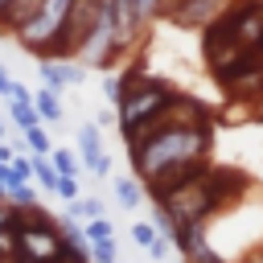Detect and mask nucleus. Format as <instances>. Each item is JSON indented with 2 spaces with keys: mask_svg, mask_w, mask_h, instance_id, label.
Segmentation results:
<instances>
[{
  "mask_svg": "<svg viewBox=\"0 0 263 263\" xmlns=\"http://www.w3.org/2000/svg\"><path fill=\"white\" fill-rule=\"evenodd\" d=\"M177 99H181V95H177L168 82L144 74L140 62L127 66V86H123V95H119V103H115V123H119L123 144H132L140 132H148L152 123H160Z\"/></svg>",
  "mask_w": 263,
  "mask_h": 263,
  "instance_id": "7ed1b4c3",
  "label": "nucleus"
},
{
  "mask_svg": "<svg viewBox=\"0 0 263 263\" xmlns=\"http://www.w3.org/2000/svg\"><path fill=\"white\" fill-rule=\"evenodd\" d=\"M111 193H115V201H119V210H140L144 205V185L136 181V177H115L111 181Z\"/></svg>",
  "mask_w": 263,
  "mask_h": 263,
  "instance_id": "1a4fd4ad",
  "label": "nucleus"
},
{
  "mask_svg": "<svg viewBox=\"0 0 263 263\" xmlns=\"http://www.w3.org/2000/svg\"><path fill=\"white\" fill-rule=\"evenodd\" d=\"M8 103H33V90H29L25 82L12 78V86H8Z\"/></svg>",
  "mask_w": 263,
  "mask_h": 263,
  "instance_id": "393cba45",
  "label": "nucleus"
},
{
  "mask_svg": "<svg viewBox=\"0 0 263 263\" xmlns=\"http://www.w3.org/2000/svg\"><path fill=\"white\" fill-rule=\"evenodd\" d=\"M8 119L16 123V132H25V127H37L41 119H37V111H33V103H8Z\"/></svg>",
  "mask_w": 263,
  "mask_h": 263,
  "instance_id": "dca6fc26",
  "label": "nucleus"
},
{
  "mask_svg": "<svg viewBox=\"0 0 263 263\" xmlns=\"http://www.w3.org/2000/svg\"><path fill=\"white\" fill-rule=\"evenodd\" d=\"M53 197H62V201H74V197H82V177H58V189H53Z\"/></svg>",
  "mask_w": 263,
  "mask_h": 263,
  "instance_id": "6ab92c4d",
  "label": "nucleus"
},
{
  "mask_svg": "<svg viewBox=\"0 0 263 263\" xmlns=\"http://www.w3.org/2000/svg\"><path fill=\"white\" fill-rule=\"evenodd\" d=\"M4 201L25 214V210H37V205H41V189H37L33 181H21V185H12V189L4 193Z\"/></svg>",
  "mask_w": 263,
  "mask_h": 263,
  "instance_id": "9d476101",
  "label": "nucleus"
},
{
  "mask_svg": "<svg viewBox=\"0 0 263 263\" xmlns=\"http://www.w3.org/2000/svg\"><path fill=\"white\" fill-rule=\"evenodd\" d=\"M0 140H8V123H4V115H0Z\"/></svg>",
  "mask_w": 263,
  "mask_h": 263,
  "instance_id": "c756f323",
  "label": "nucleus"
},
{
  "mask_svg": "<svg viewBox=\"0 0 263 263\" xmlns=\"http://www.w3.org/2000/svg\"><path fill=\"white\" fill-rule=\"evenodd\" d=\"M148 259H152V263H168V259H173V238L156 234V238H152V247H148Z\"/></svg>",
  "mask_w": 263,
  "mask_h": 263,
  "instance_id": "412c9836",
  "label": "nucleus"
},
{
  "mask_svg": "<svg viewBox=\"0 0 263 263\" xmlns=\"http://www.w3.org/2000/svg\"><path fill=\"white\" fill-rule=\"evenodd\" d=\"M37 78L49 90H66V86H82L86 82V66H78L74 58H41L37 62Z\"/></svg>",
  "mask_w": 263,
  "mask_h": 263,
  "instance_id": "423d86ee",
  "label": "nucleus"
},
{
  "mask_svg": "<svg viewBox=\"0 0 263 263\" xmlns=\"http://www.w3.org/2000/svg\"><path fill=\"white\" fill-rule=\"evenodd\" d=\"M103 214H107L103 197H74V201H66V218H74V222H90V218H103Z\"/></svg>",
  "mask_w": 263,
  "mask_h": 263,
  "instance_id": "9b49d317",
  "label": "nucleus"
},
{
  "mask_svg": "<svg viewBox=\"0 0 263 263\" xmlns=\"http://www.w3.org/2000/svg\"><path fill=\"white\" fill-rule=\"evenodd\" d=\"M21 140H25V152H29V156H49V152H53V140H49L45 123L25 127V132H21Z\"/></svg>",
  "mask_w": 263,
  "mask_h": 263,
  "instance_id": "4468645a",
  "label": "nucleus"
},
{
  "mask_svg": "<svg viewBox=\"0 0 263 263\" xmlns=\"http://www.w3.org/2000/svg\"><path fill=\"white\" fill-rule=\"evenodd\" d=\"M16 259V230H0V263Z\"/></svg>",
  "mask_w": 263,
  "mask_h": 263,
  "instance_id": "4be33fe9",
  "label": "nucleus"
},
{
  "mask_svg": "<svg viewBox=\"0 0 263 263\" xmlns=\"http://www.w3.org/2000/svg\"><path fill=\"white\" fill-rule=\"evenodd\" d=\"M29 168H33V185H37L41 193L53 197V189H58V173H53L49 156H29Z\"/></svg>",
  "mask_w": 263,
  "mask_h": 263,
  "instance_id": "ddd939ff",
  "label": "nucleus"
},
{
  "mask_svg": "<svg viewBox=\"0 0 263 263\" xmlns=\"http://www.w3.org/2000/svg\"><path fill=\"white\" fill-rule=\"evenodd\" d=\"M8 4H12V0H0V16H4V12H8Z\"/></svg>",
  "mask_w": 263,
  "mask_h": 263,
  "instance_id": "7c9ffc66",
  "label": "nucleus"
},
{
  "mask_svg": "<svg viewBox=\"0 0 263 263\" xmlns=\"http://www.w3.org/2000/svg\"><path fill=\"white\" fill-rule=\"evenodd\" d=\"M49 164H53V173H58V177H82V160H78V152H74V148H58V144H53Z\"/></svg>",
  "mask_w": 263,
  "mask_h": 263,
  "instance_id": "f8f14e48",
  "label": "nucleus"
},
{
  "mask_svg": "<svg viewBox=\"0 0 263 263\" xmlns=\"http://www.w3.org/2000/svg\"><path fill=\"white\" fill-rule=\"evenodd\" d=\"M12 160V148H8V140H0V164H8Z\"/></svg>",
  "mask_w": 263,
  "mask_h": 263,
  "instance_id": "c85d7f7f",
  "label": "nucleus"
},
{
  "mask_svg": "<svg viewBox=\"0 0 263 263\" xmlns=\"http://www.w3.org/2000/svg\"><path fill=\"white\" fill-rule=\"evenodd\" d=\"M152 238H156V226H152V222H132V242H136L140 251H148Z\"/></svg>",
  "mask_w": 263,
  "mask_h": 263,
  "instance_id": "aec40b11",
  "label": "nucleus"
},
{
  "mask_svg": "<svg viewBox=\"0 0 263 263\" xmlns=\"http://www.w3.org/2000/svg\"><path fill=\"white\" fill-rule=\"evenodd\" d=\"M70 8H74V0H41L37 16L16 29L21 49H29L37 62L41 58H58V45H62V33H66V21H70Z\"/></svg>",
  "mask_w": 263,
  "mask_h": 263,
  "instance_id": "20e7f679",
  "label": "nucleus"
},
{
  "mask_svg": "<svg viewBox=\"0 0 263 263\" xmlns=\"http://www.w3.org/2000/svg\"><path fill=\"white\" fill-rule=\"evenodd\" d=\"M111 164H115V160H111V156L103 152V156H99V160H95V164H90L86 173H90V177H99V181H107V177H111Z\"/></svg>",
  "mask_w": 263,
  "mask_h": 263,
  "instance_id": "a878e982",
  "label": "nucleus"
},
{
  "mask_svg": "<svg viewBox=\"0 0 263 263\" xmlns=\"http://www.w3.org/2000/svg\"><path fill=\"white\" fill-rule=\"evenodd\" d=\"M90 263H119V238L90 242Z\"/></svg>",
  "mask_w": 263,
  "mask_h": 263,
  "instance_id": "a211bd4d",
  "label": "nucleus"
},
{
  "mask_svg": "<svg viewBox=\"0 0 263 263\" xmlns=\"http://www.w3.org/2000/svg\"><path fill=\"white\" fill-rule=\"evenodd\" d=\"M160 12L181 29H205L210 21H218L226 12V0H168V4H160Z\"/></svg>",
  "mask_w": 263,
  "mask_h": 263,
  "instance_id": "39448f33",
  "label": "nucleus"
},
{
  "mask_svg": "<svg viewBox=\"0 0 263 263\" xmlns=\"http://www.w3.org/2000/svg\"><path fill=\"white\" fill-rule=\"evenodd\" d=\"M0 197H4V189H0Z\"/></svg>",
  "mask_w": 263,
  "mask_h": 263,
  "instance_id": "2f4dec72",
  "label": "nucleus"
},
{
  "mask_svg": "<svg viewBox=\"0 0 263 263\" xmlns=\"http://www.w3.org/2000/svg\"><path fill=\"white\" fill-rule=\"evenodd\" d=\"M242 173L234 168H214V164H201L185 185H177L173 193H164L156 205L168 210V218L177 226H205L226 201H234V193L242 189Z\"/></svg>",
  "mask_w": 263,
  "mask_h": 263,
  "instance_id": "f03ea898",
  "label": "nucleus"
},
{
  "mask_svg": "<svg viewBox=\"0 0 263 263\" xmlns=\"http://www.w3.org/2000/svg\"><path fill=\"white\" fill-rule=\"evenodd\" d=\"M132 8H136V21L144 25L148 16H156V12H160V0H132Z\"/></svg>",
  "mask_w": 263,
  "mask_h": 263,
  "instance_id": "b1692460",
  "label": "nucleus"
},
{
  "mask_svg": "<svg viewBox=\"0 0 263 263\" xmlns=\"http://www.w3.org/2000/svg\"><path fill=\"white\" fill-rule=\"evenodd\" d=\"M33 111H37V119H41L45 127L58 123V119L66 115V107H62V90H49V86L33 90Z\"/></svg>",
  "mask_w": 263,
  "mask_h": 263,
  "instance_id": "6e6552de",
  "label": "nucleus"
},
{
  "mask_svg": "<svg viewBox=\"0 0 263 263\" xmlns=\"http://www.w3.org/2000/svg\"><path fill=\"white\" fill-rule=\"evenodd\" d=\"M214 144V127H210V111L197 99H177L168 107V115L160 123H152L148 132H140L127 144L132 156V177L140 185H152L168 173H181L189 164H201L205 152Z\"/></svg>",
  "mask_w": 263,
  "mask_h": 263,
  "instance_id": "f257e3e1",
  "label": "nucleus"
},
{
  "mask_svg": "<svg viewBox=\"0 0 263 263\" xmlns=\"http://www.w3.org/2000/svg\"><path fill=\"white\" fill-rule=\"evenodd\" d=\"M82 238L86 242H103V238H115V222L103 214V218H90V222H82Z\"/></svg>",
  "mask_w": 263,
  "mask_h": 263,
  "instance_id": "2eb2a0df",
  "label": "nucleus"
},
{
  "mask_svg": "<svg viewBox=\"0 0 263 263\" xmlns=\"http://www.w3.org/2000/svg\"><path fill=\"white\" fill-rule=\"evenodd\" d=\"M123 86H127V70L123 74H103V99H107V107H115L119 103V95H123Z\"/></svg>",
  "mask_w": 263,
  "mask_h": 263,
  "instance_id": "f3484780",
  "label": "nucleus"
},
{
  "mask_svg": "<svg viewBox=\"0 0 263 263\" xmlns=\"http://www.w3.org/2000/svg\"><path fill=\"white\" fill-rule=\"evenodd\" d=\"M8 86H12V74H8L4 62H0V99H8Z\"/></svg>",
  "mask_w": 263,
  "mask_h": 263,
  "instance_id": "cd10ccee",
  "label": "nucleus"
},
{
  "mask_svg": "<svg viewBox=\"0 0 263 263\" xmlns=\"http://www.w3.org/2000/svg\"><path fill=\"white\" fill-rule=\"evenodd\" d=\"M74 152H78V160H82V173L107 152V148H103V136H99V123H82V127H78V136H74Z\"/></svg>",
  "mask_w": 263,
  "mask_h": 263,
  "instance_id": "0eeeda50",
  "label": "nucleus"
},
{
  "mask_svg": "<svg viewBox=\"0 0 263 263\" xmlns=\"http://www.w3.org/2000/svg\"><path fill=\"white\" fill-rule=\"evenodd\" d=\"M95 123H99V127H111V123H115V107H103V111L95 115Z\"/></svg>",
  "mask_w": 263,
  "mask_h": 263,
  "instance_id": "bb28decb",
  "label": "nucleus"
},
{
  "mask_svg": "<svg viewBox=\"0 0 263 263\" xmlns=\"http://www.w3.org/2000/svg\"><path fill=\"white\" fill-rule=\"evenodd\" d=\"M21 226V210H12L4 197H0V230H16Z\"/></svg>",
  "mask_w": 263,
  "mask_h": 263,
  "instance_id": "5701e85b",
  "label": "nucleus"
}]
</instances>
